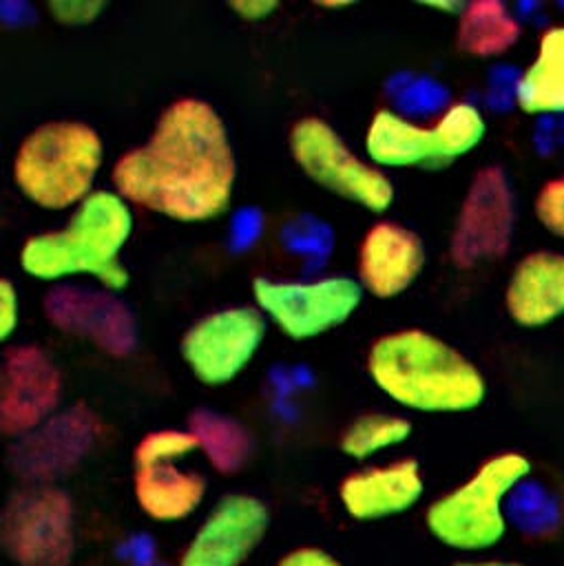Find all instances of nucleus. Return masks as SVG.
I'll return each mask as SVG.
<instances>
[{
  "instance_id": "nucleus-12",
  "label": "nucleus",
  "mask_w": 564,
  "mask_h": 566,
  "mask_svg": "<svg viewBox=\"0 0 564 566\" xmlns=\"http://www.w3.org/2000/svg\"><path fill=\"white\" fill-rule=\"evenodd\" d=\"M270 528V509L250 493H228L179 553L177 566H241L263 542Z\"/></svg>"
},
{
  "instance_id": "nucleus-27",
  "label": "nucleus",
  "mask_w": 564,
  "mask_h": 566,
  "mask_svg": "<svg viewBox=\"0 0 564 566\" xmlns=\"http://www.w3.org/2000/svg\"><path fill=\"white\" fill-rule=\"evenodd\" d=\"M20 303L13 283L0 276V343H4L18 327Z\"/></svg>"
},
{
  "instance_id": "nucleus-21",
  "label": "nucleus",
  "mask_w": 564,
  "mask_h": 566,
  "mask_svg": "<svg viewBox=\"0 0 564 566\" xmlns=\"http://www.w3.org/2000/svg\"><path fill=\"white\" fill-rule=\"evenodd\" d=\"M49 312L51 321H55L62 327L71 325L73 321L91 316V325L86 332H91L93 338H97L104 347L111 349H126L128 340L133 338L130 316L122 305L113 303V298L66 290L55 296L51 294Z\"/></svg>"
},
{
  "instance_id": "nucleus-17",
  "label": "nucleus",
  "mask_w": 564,
  "mask_h": 566,
  "mask_svg": "<svg viewBox=\"0 0 564 566\" xmlns=\"http://www.w3.org/2000/svg\"><path fill=\"white\" fill-rule=\"evenodd\" d=\"M504 307L520 327H544L564 316V254L537 250L524 254L504 290Z\"/></svg>"
},
{
  "instance_id": "nucleus-2",
  "label": "nucleus",
  "mask_w": 564,
  "mask_h": 566,
  "mask_svg": "<svg viewBox=\"0 0 564 566\" xmlns=\"http://www.w3.org/2000/svg\"><path fill=\"white\" fill-rule=\"evenodd\" d=\"M367 374L394 402L422 413H464L484 402L482 371L447 340L418 327L378 336Z\"/></svg>"
},
{
  "instance_id": "nucleus-7",
  "label": "nucleus",
  "mask_w": 564,
  "mask_h": 566,
  "mask_svg": "<svg viewBox=\"0 0 564 566\" xmlns=\"http://www.w3.org/2000/svg\"><path fill=\"white\" fill-rule=\"evenodd\" d=\"M0 548L18 566H71L77 548L73 500L55 484H24L0 511Z\"/></svg>"
},
{
  "instance_id": "nucleus-15",
  "label": "nucleus",
  "mask_w": 564,
  "mask_h": 566,
  "mask_svg": "<svg viewBox=\"0 0 564 566\" xmlns=\"http://www.w3.org/2000/svg\"><path fill=\"white\" fill-rule=\"evenodd\" d=\"M425 268L420 237L396 221H376L358 245V283L376 298H394L411 287Z\"/></svg>"
},
{
  "instance_id": "nucleus-10",
  "label": "nucleus",
  "mask_w": 564,
  "mask_h": 566,
  "mask_svg": "<svg viewBox=\"0 0 564 566\" xmlns=\"http://www.w3.org/2000/svg\"><path fill=\"white\" fill-rule=\"evenodd\" d=\"M515 199L506 172L500 166L480 168L460 201L449 256L456 268L471 270L502 259L513 239Z\"/></svg>"
},
{
  "instance_id": "nucleus-13",
  "label": "nucleus",
  "mask_w": 564,
  "mask_h": 566,
  "mask_svg": "<svg viewBox=\"0 0 564 566\" xmlns=\"http://www.w3.org/2000/svg\"><path fill=\"white\" fill-rule=\"evenodd\" d=\"M62 378L38 347H15L0 363V436L22 438L55 416Z\"/></svg>"
},
{
  "instance_id": "nucleus-4",
  "label": "nucleus",
  "mask_w": 564,
  "mask_h": 566,
  "mask_svg": "<svg viewBox=\"0 0 564 566\" xmlns=\"http://www.w3.org/2000/svg\"><path fill=\"white\" fill-rule=\"evenodd\" d=\"M104 161L100 133L75 119L33 128L13 157V181L35 206L66 210L80 206L95 186Z\"/></svg>"
},
{
  "instance_id": "nucleus-9",
  "label": "nucleus",
  "mask_w": 564,
  "mask_h": 566,
  "mask_svg": "<svg viewBox=\"0 0 564 566\" xmlns=\"http://www.w3.org/2000/svg\"><path fill=\"white\" fill-rule=\"evenodd\" d=\"M252 296L257 310L288 338L312 340L352 318L361 307L363 287L345 274L312 281L257 276Z\"/></svg>"
},
{
  "instance_id": "nucleus-11",
  "label": "nucleus",
  "mask_w": 564,
  "mask_h": 566,
  "mask_svg": "<svg viewBox=\"0 0 564 566\" xmlns=\"http://www.w3.org/2000/svg\"><path fill=\"white\" fill-rule=\"evenodd\" d=\"M265 338V316L257 307L237 305L206 314L181 338L179 352L203 385L234 380L257 356Z\"/></svg>"
},
{
  "instance_id": "nucleus-28",
  "label": "nucleus",
  "mask_w": 564,
  "mask_h": 566,
  "mask_svg": "<svg viewBox=\"0 0 564 566\" xmlns=\"http://www.w3.org/2000/svg\"><path fill=\"white\" fill-rule=\"evenodd\" d=\"M274 566H345L341 559L316 546H299L288 551Z\"/></svg>"
},
{
  "instance_id": "nucleus-8",
  "label": "nucleus",
  "mask_w": 564,
  "mask_h": 566,
  "mask_svg": "<svg viewBox=\"0 0 564 566\" xmlns=\"http://www.w3.org/2000/svg\"><path fill=\"white\" fill-rule=\"evenodd\" d=\"M288 148L294 164L332 195L372 212H385L394 203L396 190L385 170L356 155L325 119L314 115L296 119Z\"/></svg>"
},
{
  "instance_id": "nucleus-20",
  "label": "nucleus",
  "mask_w": 564,
  "mask_h": 566,
  "mask_svg": "<svg viewBox=\"0 0 564 566\" xmlns=\"http://www.w3.org/2000/svg\"><path fill=\"white\" fill-rule=\"evenodd\" d=\"M522 27L498 0L467 2L456 24V44L471 57H498L518 44Z\"/></svg>"
},
{
  "instance_id": "nucleus-25",
  "label": "nucleus",
  "mask_w": 564,
  "mask_h": 566,
  "mask_svg": "<svg viewBox=\"0 0 564 566\" xmlns=\"http://www.w3.org/2000/svg\"><path fill=\"white\" fill-rule=\"evenodd\" d=\"M535 217L551 234L564 239V177L542 184L535 197Z\"/></svg>"
},
{
  "instance_id": "nucleus-24",
  "label": "nucleus",
  "mask_w": 564,
  "mask_h": 566,
  "mask_svg": "<svg viewBox=\"0 0 564 566\" xmlns=\"http://www.w3.org/2000/svg\"><path fill=\"white\" fill-rule=\"evenodd\" d=\"M199 451V440L190 429H157L146 433L133 449V464L153 460H181Z\"/></svg>"
},
{
  "instance_id": "nucleus-5",
  "label": "nucleus",
  "mask_w": 564,
  "mask_h": 566,
  "mask_svg": "<svg viewBox=\"0 0 564 566\" xmlns=\"http://www.w3.org/2000/svg\"><path fill=\"white\" fill-rule=\"evenodd\" d=\"M531 460L520 451L487 458L462 484L434 500L425 513L429 533L456 551H484L506 533L504 504L526 482Z\"/></svg>"
},
{
  "instance_id": "nucleus-19",
  "label": "nucleus",
  "mask_w": 564,
  "mask_h": 566,
  "mask_svg": "<svg viewBox=\"0 0 564 566\" xmlns=\"http://www.w3.org/2000/svg\"><path fill=\"white\" fill-rule=\"evenodd\" d=\"M513 93L518 108L529 115H564V24L540 35L535 57Z\"/></svg>"
},
{
  "instance_id": "nucleus-32",
  "label": "nucleus",
  "mask_w": 564,
  "mask_h": 566,
  "mask_svg": "<svg viewBox=\"0 0 564 566\" xmlns=\"http://www.w3.org/2000/svg\"><path fill=\"white\" fill-rule=\"evenodd\" d=\"M318 7H323V9H347V7H352V2H318Z\"/></svg>"
},
{
  "instance_id": "nucleus-18",
  "label": "nucleus",
  "mask_w": 564,
  "mask_h": 566,
  "mask_svg": "<svg viewBox=\"0 0 564 566\" xmlns=\"http://www.w3.org/2000/svg\"><path fill=\"white\" fill-rule=\"evenodd\" d=\"M177 462L179 460H153L135 464L133 497L139 511L153 522H184L206 497V478Z\"/></svg>"
},
{
  "instance_id": "nucleus-1",
  "label": "nucleus",
  "mask_w": 564,
  "mask_h": 566,
  "mask_svg": "<svg viewBox=\"0 0 564 566\" xmlns=\"http://www.w3.org/2000/svg\"><path fill=\"white\" fill-rule=\"evenodd\" d=\"M111 179L128 206L181 223L217 219L237 181L226 122L212 104L179 97L161 111L146 144L117 157Z\"/></svg>"
},
{
  "instance_id": "nucleus-29",
  "label": "nucleus",
  "mask_w": 564,
  "mask_h": 566,
  "mask_svg": "<svg viewBox=\"0 0 564 566\" xmlns=\"http://www.w3.org/2000/svg\"><path fill=\"white\" fill-rule=\"evenodd\" d=\"M230 9L246 22H261L268 20L276 9V0H234L230 2Z\"/></svg>"
},
{
  "instance_id": "nucleus-22",
  "label": "nucleus",
  "mask_w": 564,
  "mask_h": 566,
  "mask_svg": "<svg viewBox=\"0 0 564 566\" xmlns=\"http://www.w3.org/2000/svg\"><path fill=\"white\" fill-rule=\"evenodd\" d=\"M188 429L197 436L199 451H203L208 462L221 473L237 471L250 458V433L228 416L197 411L195 416H190Z\"/></svg>"
},
{
  "instance_id": "nucleus-26",
  "label": "nucleus",
  "mask_w": 564,
  "mask_h": 566,
  "mask_svg": "<svg viewBox=\"0 0 564 566\" xmlns=\"http://www.w3.org/2000/svg\"><path fill=\"white\" fill-rule=\"evenodd\" d=\"M104 9H106V2H100V0H55V2H49V13L60 24H69V27L91 24L100 18V13Z\"/></svg>"
},
{
  "instance_id": "nucleus-30",
  "label": "nucleus",
  "mask_w": 564,
  "mask_h": 566,
  "mask_svg": "<svg viewBox=\"0 0 564 566\" xmlns=\"http://www.w3.org/2000/svg\"><path fill=\"white\" fill-rule=\"evenodd\" d=\"M467 2H458V0H431V2H422V7L427 9H434V11H440L445 15H460L462 9H464Z\"/></svg>"
},
{
  "instance_id": "nucleus-23",
  "label": "nucleus",
  "mask_w": 564,
  "mask_h": 566,
  "mask_svg": "<svg viewBox=\"0 0 564 566\" xmlns=\"http://www.w3.org/2000/svg\"><path fill=\"white\" fill-rule=\"evenodd\" d=\"M411 436V422L396 413H365L358 416L341 433L338 447L354 460H367L380 451L394 449L407 442Z\"/></svg>"
},
{
  "instance_id": "nucleus-14",
  "label": "nucleus",
  "mask_w": 564,
  "mask_h": 566,
  "mask_svg": "<svg viewBox=\"0 0 564 566\" xmlns=\"http://www.w3.org/2000/svg\"><path fill=\"white\" fill-rule=\"evenodd\" d=\"M97 422L82 409L51 416L31 433L15 440L9 467L24 484H53L73 471L93 449Z\"/></svg>"
},
{
  "instance_id": "nucleus-3",
  "label": "nucleus",
  "mask_w": 564,
  "mask_h": 566,
  "mask_svg": "<svg viewBox=\"0 0 564 566\" xmlns=\"http://www.w3.org/2000/svg\"><path fill=\"white\" fill-rule=\"evenodd\" d=\"M133 234L130 206L115 190H93L75 206L69 223L33 234L20 250L22 270L40 281L95 276L106 290H124L128 272L119 261Z\"/></svg>"
},
{
  "instance_id": "nucleus-16",
  "label": "nucleus",
  "mask_w": 564,
  "mask_h": 566,
  "mask_svg": "<svg viewBox=\"0 0 564 566\" xmlns=\"http://www.w3.org/2000/svg\"><path fill=\"white\" fill-rule=\"evenodd\" d=\"M425 493L418 460L403 458L383 467L349 473L338 484L345 513L358 522H376L414 509Z\"/></svg>"
},
{
  "instance_id": "nucleus-6",
  "label": "nucleus",
  "mask_w": 564,
  "mask_h": 566,
  "mask_svg": "<svg viewBox=\"0 0 564 566\" xmlns=\"http://www.w3.org/2000/svg\"><path fill=\"white\" fill-rule=\"evenodd\" d=\"M487 122L471 102L449 104L431 126L407 115L380 108L365 130L367 161L383 168H438L478 148L484 139Z\"/></svg>"
},
{
  "instance_id": "nucleus-31",
  "label": "nucleus",
  "mask_w": 564,
  "mask_h": 566,
  "mask_svg": "<svg viewBox=\"0 0 564 566\" xmlns=\"http://www.w3.org/2000/svg\"><path fill=\"white\" fill-rule=\"evenodd\" d=\"M451 566H526L520 562H502V559H482V562H458Z\"/></svg>"
}]
</instances>
